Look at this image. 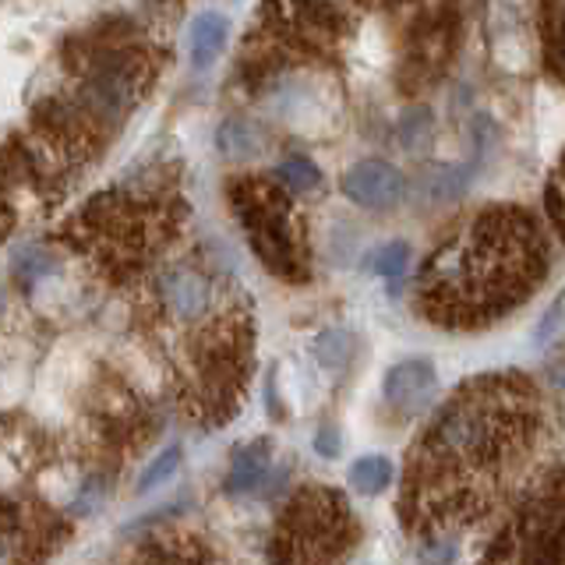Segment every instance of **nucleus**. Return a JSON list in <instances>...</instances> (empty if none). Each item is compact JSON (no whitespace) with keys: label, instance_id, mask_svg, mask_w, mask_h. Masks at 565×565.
I'll return each instance as SVG.
<instances>
[{"label":"nucleus","instance_id":"1","mask_svg":"<svg viewBox=\"0 0 565 565\" xmlns=\"http://www.w3.org/2000/svg\"><path fill=\"white\" fill-rule=\"evenodd\" d=\"M541 428L537 388L523 375L467 382L417 438L399 494V523L431 537L484 520L534 459Z\"/></svg>","mask_w":565,"mask_h":565},{"label":"nucleus","instance_id":"2","mask_svg":"<svg viewBox=\"0 0 565 565\" xmlns=\"http://www.w3.org/2000/svg\"><path fill=\"white\" fill-rule=\"evenodd\" d=\"M544 269L537 223L523 209L494 205L424 262L417 305L449 329L488 326L534 294Z\"/></svg>","mask_w":565,"mask_h":565},{"label":"nucleus","instance_id":"3","mask_svg":"<svg viewBox=\"0 0 565 565\" xmlns=\"http://www.w3.org/2000/svg\"><path fill=\"white\" fill-rule=\"evenodd\" d=\"M361 541L350 502L329 488H305L279 516L273 565H347Z\"/></svg>","mask_w":565,"mask_h":565},{"label":"nucleus","instance_id":"4","mask_svg":"<svg viewBox=\"0 0 565 565\" xmlns=\"http://www.w3.org/2000/svg\"><path fill=\"white\" fill-rule=\"evenodd\" d=\"M230 202L265 269L287 282L308 279V247L290 209V191L247 177L230 188Z\"/></svg>","mask_w":565,"mask_h":565},{"label":"nucleus","instance_id":"5","mask_svg":"<svg viewBox=\"0 0 565 565\" xmlns=\"http://www.w3.org/2000/svg\"><path fill=\"white\" fill-rule=\"evenodd\" d=\"M481 565H565V470L526 491Z\"/></svg>","mask_w":565,"mask_h":565},{"label":"nucleus","instance_id":"6","mask_svg":"<svg viewBox=\"0 0 565 565\" xmlns=\"http://www.w3.org/2000/svg\"><path fill=\"white\" fill-rule=\"evenodd\" d=\"M149 75L152 71L146 64V53H138L135 46H106L103 53H96L75 99H71L82 114L88 135L96 138L117 131L138 106L141 93H146Z\"/></svg>","mask_w":565,"mask_h":565},{"label":"nucleus","instance_id":"7","mask_svg":"<svg viewBox=\"0 0 565 565\" xmlns=\"http://www.w3.org/2000/svg\"><path fill=\"white\" fill-rule=\"evenodd\" d=\"M156 300L181 326H199L216 308V287L194 265H167L156 276Z\"/></svg>","mask_w":565,"mask_h":565},{"label":"nucleus","instance_id":"8","mask_svg":"<svg viewBox=\"0 0 565 565\" xmlns=\"http://www.w3.org/2000/svg\"><path fill=\"white\" fill-rule=\"evenodd\" d=\"M347 199L364 212H385L403 199V173L396 167L382 163V159H364V163L350 167L340 181Z\"/></svg>","mask_w":565,"mask_h":565},{"label":"nucleus","instance_id":"9","mask_svg":"<svg viewBox=\"0 0 565 565\" xmlns=\"http://www.w3.org/2000/svg\"><path fill=\"white\" fill-rule=\"evenodd\" d=\"M385 403L396 406L403 414H417L431 403L435 393V364L424 358L399 361L396 367H388L385 375Z\"/></svg>","mask_w":565,"mask_h":565},{"label":"nucleus","instance_id":"10","mask_svg":"<svg viewBox=\"0 0 565 565\" xmlns=\"http://www.w3.org/2000/svg\"><path fill=\"white\" fill-rule=\"evenodd\" d=\"M226 40H230V22L226 14L220 11H202L199 18L191 22V64L194 67H209L220 61V53L226 50Z\"/></svg>","mask_w":565,"mask_h":565},{"label":"nucleus","instance_id":"11","mask_svg":"<svg viewBox=\"0 0 565 565\" xmlns=\"http://www.w3.org/2000/svg\"><path fill=\"white\" fill-rule=\"evenodd\" d=\"M265 473H269V446L255 441V446H247L234 456V463H230V473H226V491L230 494L255 491L265 481Z\"/></svg>","mask_w":565,"mask_h":565},{"label":"nucleus","instance_id":"12","mask_svg":"<svg viewBox=\"0 0 565 565\" xmlns=\"http://www.w3.org/2000/svg\"><path fill=\"white\" fill-rule=\"evenodd\" d=\"M367 269L375 273L379 279H385V287L399 294L403 290V282L406 276H411V244H403V241H388L382 244L375 255L367 258Z\"/></svg>","mask_w":565,"mask_h":565},{"label":"nucleus","instance_id":"13","mask_svg":"<svg viewBox=\"0 0 565 565\" xmlns=\"http://www.w3.org/2000/svg\"><path fill=\"white\" fill-rule=\"evenodd\" d=\"M53 265H57V255H53L50 247L22 244V247H14V255H11V276L18 279L22 290H32L43 276L53 273Z\"/></svg>","mask_w":565,"mask_h":565},{"label":"nucleus","instance_id":"14","mask_svg":"<svg viewBox=\"0 0 565 565\" xmlns=\"http://www.w3.org/2000/svg\"><path fill=\"white\" fill-rule=\"evenodd\" d=\"M29 544V523L18 516V509L0 505V565H25Z\"/></svg>","mask_w":565,"mask_h":565},{"label":"nucleus","instance_id":"15","mask_svg":"<svg viewBox=\"0 0 565 565\" xmlns=\"http://www.w3.org/2000/svg\"><path fill=\"white\" fill-rule=\"evenodd\" d=\"M273 177H276V184L290 194H308L322 184V170H318L308 156H282Z\"/></svg>","mask_w":565,"mask_h":565},{"label":"nucleus","instance_id":"16","mask_svg":"<svg viewBox=\"0 0 565 565\" xmlns=\"http://www.w3.org/2000/svg\"><path fill=\"white\" fill-rule=\"evenodd\" d=\"M544 53L555 75L565 78V0H544Z\"/></svg>","mask_w":565,"mask_h":565},{"label":"nucleus","instance_id":"17","mask_svg":"<svg viewBox=\"0 0 565 565\" xmlns=\"http://www.w3.org/2000/svg\"><path fill=\"white\" fill-rule=\"evenodd\" d=\"M467 181H470V173L459 167H431L420 173V194L428 202H452L463 194Z\"/></svg>","mask_w":565,"mask_h":565},{"label":"nucleus","instance_id":"18","mask_svg":"<svg viewBox=\"0 0 565 565\" xmlns=\"http://www.w3.org/2000/svg\"><path fill=\"white\" fill-rule=\"evenodd\" d=\"M220 152L226 156V159H252L258 149H262V138H258V131L252 128L247 120H241V117H230V120H223V128H220Z\"/></svg>","mask_w":565,"mask_h":565},{"label":"nucleus","instance_id":"19","mask_svg":"<svg viewBox=\"0 0 565 565\" xmlns=\"http://www.w3.org/2000/svg\"><path fill=\"white\" fill-rule=\"evenodd\" d=\"M393 463H388V456H361L358 463L350 467V484L353 491L361 494H379L393 484Z\"/></svg>","mask_w":565,"mask_h":565},{"label":"nucleus","instance_id":"20","mask_svg":"<svg viewBox=\"0 0 565 565\" xmlns=\"http://www.w3.org/2000/svg\"><path fill=\"white\" fill-rule=\"evenodd\" d=\"M350 353H353V335L347 329H326L315 340V358L332 371L343 367L350 361Z\"/></svg>","mask_w":565,"mask_h":565},{"label":"nucleus","instance_id":"21","mask_svg":"<svg viewBox=\"0 0 565 565\" xmlns=\"http://www.w3.org/2000/svg\"><path fill=\"white\" fill-rule=\"evenodd\" d=\"M177 467H181V446L163 449L146 470H141V477H138V491H152V488H159L163 481H170V477L177 473Z\"/></svg>","mask_w":565,"mask_h":565},{"label":"nucleus","instance_id":"22","mask_svg":"<svg viewBox=\"0 0 565 565\" xmlns=\"http://www.w3.org/2000/svg\"><path fill=\"white\" fill-rule=\"evenodd\" d=\"M428 128H431L428 114H411V117L403 120V131H406V135H399V141H403L406 149H414L417 141L424 138V131H428Z\"/></svg>","mask_w":565,"mask_h":565},{"label":"nucleus","instance_id":"23","mask_svg":"<svg viewBox=\"0 0 565 565\" xmlns=\"http://www.w3.org/2000/svg\"><path fill=\"white\" fill-rule=\"evenodd\" d=\"M315 449L322 456H335V431L332 428H322L315 435Z\"/></svg>","mask_w":565,"mask_h":565},{"label":"nucleus","instance_id":"24","mask_svg":"<svg viewBox=\"0 0 565 565\" xmlns=\"http://www.w3.org/2000/svg\"><path fill=\"white\" fill-rule=\"evenodd\" d=\"M0 311H4V290H0Z\"/></svg>","mask_w":565,"mask_h":565},{"label":"nucleus","instance_id":"25","mask_svg":"<svg viewBox=\"0 0 565 565\" xmlns=\"http://www.w3.org/2000/svg\"><path fill=\"white\" fill-rule=\"evenodd\" d=\"M4 230H8V226H4V223H0V237H4Z\"/></svg>","mask_w":565,"mask_h":565}]
</instances>
